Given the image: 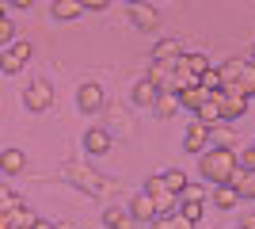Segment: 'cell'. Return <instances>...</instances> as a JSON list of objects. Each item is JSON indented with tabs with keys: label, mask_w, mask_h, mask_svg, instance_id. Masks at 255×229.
<instances>
[{
	"label": "cell",
	"mask_w": 255,
	"mask_h": 229,
	"mask_svg": "<svg viewBox=\"0 0 255 229\" xmlns=\"http://www.w3.org/2000/svg\"><path fill=\"white\" fill-rule=\"evenodd\" d=\"M206 96H210V92H206L202 84H191V88H183V92H179V107H187V111H198Z\"/></svg>",
	"instance_id": "obj_23"
},
{
	"label": "cell",
	"mask_w": 255,
	"mask_h": 229,
	"mask_svg": "<svg viewBox=\"0 0 255 229\" xmlns=\"http://www.w3.org/2000/svg\"><path fill=\"white\" fill-rule=\"evenodd\" d=\"M206 195H210V191H206L202 184H187L183 195H179V203H206Z\"/></svg>",
	"instance_id": "obj_25"
},
{
	"label": "cell",
	"mask_w": 255,
	"mask_h": 229,
	"mask_svg": "<svg viewBox=\"0 0 255 229\" xmlns=\"http://www.w3.org/2000/svg\"><path fill=\"white\" fill-rule=\"evenodd\" d=\"M8 42H15V23L4 15V19H0V46H8Z\"/></svg>",
	"instance_id": "obj_31"
},
{
	"label": "cell",
	"mask_w": 255,
	"mask_h": 229,
	"mask_svg": "<svg viewBox=\"0 0 255 229\" xmlns=\"http://www.w3.org/2000/svg\"><path fill=\"white\" fill-rule=\"evenodd\" d=\"M76 107L84 111V115H96V111L103 107V88H99V84H80V92H76Z\"/></svg>",
	"instance_id": "obj_9"
},
{
	"label": "cell",
	"mask_w": 255,
	"mask_h": 229,
	"mask_svg": "<svg viewBox=\"0 0 255 229\" xmlns=\"http://www.w3.org/2000/svg\"><path fill=\"white\" fill-rule=\"evenodd\" d=\"M19 203H23V199L15 195V191H11L8 184H0V214H4V210H15Z\"/></svg>",
	"instance_id": "obj_26"
},
{
	"label": "cell",
	"mask_w": 255,
	"mask_h": 229,
	"mask_svg": "<svg viewBox=\"0 0 255 229\" xmlns=\"http://www.w3.org/2000/svg\"><path fill=\"white\" fill-rule=\"evenodd\" d=\"M31 229H57V226H53V222H42V218H38V222H34Z\"/></svg>",
	"instance_id": "obj_36"
},
{
	"label": "cell",
	"mask_w": 255,
	"mask_h": 229,
	"mask_svg": "<svg viewBox=\"0 0 255 229\" xmlns=\"http://www.w3.org/2000/svg\"><path fill=\"white\" fill-rule=\"evenodd\" d=\"M4 15H8V11H4V0H0V19H4Z\"/></svg>",
	"instance_id": "obj_38"
},
{
	"label": "cell",
	"mask_w": 255,
	"mask_h": 229,
	"mask_svg": "<svg viewBox=\"0 0 255 229\" xmlns=\"http://www.w3.org/2000/svg\"><path fill=\"white\" fill-rule=\"evenodd\" d=\"M129 23H133L137 31L152 34V31L160 27V11H156V8H149V4H129Z\"/></svg>",
	"instance_id": "obj_7"
},
{
	"label": "cell",
	"mask_w": 255,
	"mask_h": 229,
	"mask_svg": "<svg viewBox=\"0 0 255 229\" xmlns=\"http://www.w3.org/2000/svg\"><path fill=\"white\" fill-rule=\"evenodd\" d=\"M84 149H88V157H103V153H111V134L99 130V126H92V130L84 134Z\"/></svg>",
	"instance_id": "obj_13"
},
{
	"label": "cell",
	"mask_w": 255,
	"mask_h": 229,
	"mask_svg": "<svg viewBox=\"0 0 255 229\" xmlns=\"http://www.w3.org/2000/svg\"><path fill=\"white\" fill-rule=\"evenodd\" d=\"M194 122H202V126H217V122H225V119H221V103H217V96H213V92L202 99V107L194 111Z\"/></svg>",
	"instance_id": "obj_12"
},
{
	"label": "cell",
	"mask_w": 255,
	"mask_h": 229,
	"mask_svg": "<svg viewBox=\"0 0 255 229\" xmlns=\"http://www.w3.org/2000/svg\"><path fill=\"white\" fill-rule=\"evenodd\" d=\"M4 4H11V8H19V11H27L34 4V0H4Z\"/></svg>",
	"instance_id": "obj_34"
},
{
	"label": "cell",
	"mask_w": 255,
	"mask_h": 229,
	"mask_svg": "<svg viewBox=\"0 0 255 229\" xmlns=\"http://www.w3.org/2000/svg\"><path fill=\"white\" fill-rule=\"evenodd\" d=\"M240 172V161H236V149H217L210 145L206 153H198V176H206V184H233V176Z\"/></svg>",
	"instance_id": "obj_1"
},
{
	"label": "cell",
	"mask_w": 255,
	"mask_h": 229,
	"mask_svg": "<svg viewBox=\"0 0 255 229\" xmlns=\"http://www.w3.org/2000/svg\"><path fill=\"white\" fill-rule=\"evenodd\" d=\"M248 54H252V65H255V42H252V50H248Z\"/></svg>",
	"instance_id": "obj_37"
},
{
	"label": "cell",
	"mask_w": 255,
	"mask_h": 229,
	"mask_svg": "<svg viewBox=\"0 0 255 229\" xmlns=\"http://www.w3.org/2000/svg\"><path fill=\"white\" fill-rule=\"evenodd\" d=\"M23 103H27V111H31V115L50 111V107H53V84H50V80H34V84L23 92Z\"/></svg>",
	"instance_id": "obj_5"
},
{
	"label": "cell",
	"mask_w": 255,
	"mask_h": 229,
	"mask_svg": "<svg viewBox=\"0 0 255 229\" xmlns=\"http://www.w3.org/2000/svg\"><path fill=\"white\" fill-rule=\"evenodd\" d=\"M103 226H107V229H133L137 222H133L129 207H107V210H103Z\"/></svg>",
	"instance_id": "obj_14"
},
{
	"label": "cell",
	"mask_w": 255,
	"mask_h": 229,
	"mask_svg": "<svg viewBox=\"0 0 255 229\" xmlns=\"http://www.w3.org/2000/svg\"><path fill=\"white\" fill-rule=\"evenodd\" d=\"M210 145H217V149H236L240 138H236V130L229 122H217V126H210Z\"/></svg>",
	"instance_id": "obj_16"
},
{
	"label": "cell",
	"mask_w": 255,
	"mask_h": 229,
	"mask_svg": "<svg viewBox=\"0 0 255 229\" xmlns=\"http://www.w3.org/2000/svg\"><path fill=\"white\" fill-rule=\"evenodd\" d=\"M164 184H168V191H175V195H183V187L191 184V176L183 172V168H168V172H164Z\"/></svg>",
	"instance_id": "obj_24"
},
{
	"label": "cell",
	"mask_w": 255,
	"mask_h": 229,
	"mask_svg": "<svg viewBox=\"0 0 255 229\" xmlns=\"http://www.w3.org/2000/svg\"><path fill=\"white\" fill-rule=\"evenodd\" d=\"M31 42H23V38H15V42H8V46H0V73L4 76H15V73H23L27 69V61H31Z\"/></svg>",
	"instance_id": "obj_2"
},
{
	"label": "cell",
	"mask_w": 255,
	"mask_h": 229,
	"mask_svg": "<svg viewBox=\"0 0 255 229\" xmlns=\"http://www.w3.org/2000/svg\"><path fill=\"white\" fill-rule=\"evenodd\" d=\"M145 195L156 203V214H175V210H179V195L168 191L164 176H149V180H145Z\"/></svg>",
	"instance_id": "obj_4"
},
{
	"label": "cell",
	"mask_w": 255,
	"mask_h": 229,
	"mask_svg": "<svg viewBox=\"0 0 255 229\" xmlns=\"http://www.w3.org/2000/svg\"><path fill=\"white\" fill-rule=\"evenodd\" d=\"M233 187H236V195H240V199H252V203H255V168H252V172L240 168V172L233 176Z\"/></svg>",
	"instance_id": "obj_22"
},
{
	"label": "cell",
	"mask_w": 255,
	"mask_h": 229,
	"mask_svg": "<svg viewBox=\"0 0 255 229\" xmlns=\"http://www.w3.org/2000/svg\"><path fill=\"white\" fill-rule=\"evenodd\" d=\"M65 180L76 184L84 195H103V191H107V184L99 180V172H88L84 164H76V161H65Z\"/></svg>",
	"instance_id": "obj_3"
},
{
	"label": "cell",
	"mask_w": 255,
	"mask_h": 229,
	"mask_svg": "<svg viewBox=\"0 0 255 229\" xmlns=\"http://www.w3.org/2000/svg\"><path fill=\"white\" fill-rule=\"evenodd\" d=\"M202 207H206V203H183L179 214H183L187 222H194V226H198V222H202Z\"/></svg>",
	"instance_id": "obj_29"
},
{
	"label": "cell",
	"mask_w": 255,
	"mask_h": 229,
	"mask_svg": "<svg viewBox=\"0 0 255 229\" xmlns=\"http://www.w3.org/2000/svg\"><path fill=\"white\" fill-rule=\"evenodd\" d=\"M84 4V11H107L111 8V0H80Z\"/></svg>",
	"instance_id": "obj_32"
},
{
	"label": "cell",
	"mask_w": 255,
	"mask_h": 229,
	"mask_svg": "<svg viewBox=\"0 0 255 229\" xmlns=\"http://www.w3.org/2000/svg\"><path fill=\"white\" fill-rule=\"evenodd\" d=\"M183 149L194 153V157H198V153H206V149H210V126L191 122V126H187V134H183Z\"/></svg>",
	"instance_id": "obj_8"
},
{
	"label": "cell",
	"mask_w": 255,
	"mask_h": 229,
	"mask_svg": "<svg viewBox=\"0 0 255 229\" xmlns=\"http://www.w3.org/2000/svg\"><path fill=\"white\" fill-rule=\"evenodd\" d=\"M122 4H145V0H122Z\"/></svg>",
	"instance_id": "obj_39"
},
{
	"label": "cell",
	"mask_w": 255,
	"mask_h": 229,
	"mask_svg": "<svg viewBox=\"0 0 255 229\" xmlns=\"http://www.w3.org/2000/svg\"><path fill=\"white\" fill-rule=\"evenodd\" d=\"M149 80L160 88V92H175V96L183 92V76L175 73V65H171V61H152Z\"/></svg>",
	"instance_id": "obj_6"
},
{
	"label": "cell",
	"mask_w": 255,
	"mask_h": 229,
	"mask_svg": "<svg viewBox=\"0 0 255 229\" xmlns=\"http://www.w3.org/2000/svg\"><path fill=\"white\" fill-rule=\"evenodd\" d=\"M252 149H255V142H252Z\"/></svg>",
	"instance_id": "obj_41"
},
{
	"label": "cell",
	"mask_w": 255,
	"mask_h": 229,
	"mask_svg": "<svg viewBox=\"0 0 255 229\" xmlns=\"http://www.w3.org/2000/svg\"><path fill=\"white\" fill-rule=\"evenodd\" d=\"M129 214H133V222H156L160 218V214H156V203H152L145 191L129 199Z\"/></svg>",
	"instance_id": "obj_11"
},
{
	"label": "cell",
	"mask_w": 255,
	"mask_h": 229,
	"mask_svg": "<svg viewBox=\"0 0 255 229\" xmlns=\"http://www.w3.org/2000/svg\"><path fill=\"white\" fill-rule=\"evenodd\" d=\"M152 115H156V119H171V115H179V96H175V92H160V96L152 99Z\"/></svg>",
	"instance_id": "obj_18"
},
{
	"label": "cell",
	"mask_w": 255,
	"mask_h": 229,
	"mask_svg": "<svg viewBox=\"0 0 255 229\" xmlns=\"http://www.w3.org/2000/svg\"><path fill=\"white\" fill-rule=\"evenodd\" d=\"M23 168H27V153L23 149H4L0 153V172L4 176H19Z\"/></svg>",
	"instance_id": "obj_17"
},
{
	"label": "cell",
	"mask_w": 255,
	"mask_h": 229,
	"mask_svg": "<svg viewBox=\"0 0 255 229\" xmlns=\"http://www.w3.org/2000/svg\"><path fill=\"white\" fill-rule=\"evenodd\" d=\"M57 229H73V226H69V222H61V226H57Z\"/></svg>",
	"instance_id": "obj_40"
},
{
	"label": "cell",
	"mask_w": 255,
	"mask_h": 229,
	"mask_svg": "<svg viewBox=\"0 0 255 229\" xmlns=\"http://www.w3.org/2000/svg\"><path fill=\"white\" fill-rule=\"evenodd\" d=\"M210 195H213V207H217V210H236L240 203H244V199L236 195V187H233V184H217Z\"/></svg>",
	"instance_id": "obj_15"
},
{
	"label": "cell",
	"mask_w": 255,
	"mask_h": 229,
	"mask_svg": "<svg viewBox=\"0 0 255 229\" xmlns=\"http://www.w3.org/2000/svg\"><path fill=\"white\" fill-rule=\"evenodd\" d=\"M236 161H240V168H244V172H252V168H255V149H252V145L236 149Z\"/></svg>",
	"instance_id": "obj_30"
},
{
	"label": "cell",
	"mask_w": 255,
	"mask_h": 229,
	"mask_svg": "<svg viewBox=\"0 0 255 229\" xmlns=\"http://www.w3.org/2000/svg\"><path fill=\"white\" fill-rule=\"evenodd\" d=\"M240 229H255V214H244V222H240Z\"/></svg>",
	"instance_id": "obj_35"
},
{
	"label": "cell",
	"mask_w": 255,
	"mask_h": 229,
	"mask_svg": "<svg viewBox=\"0 0 255 229\" xmlns=\"http://www.w3.org/2000/svg\"><path fill=\"white\" fill-rule=\"evenodd\" d=\"M179 54H183V42H179V38H160V42L152 46V61H175Z\"/></svg>",
	"instance_id": "obj_19"
},
{
	"label": "cell",
	"mask_w": 255,
	"mask_h": 229,
	"mask_svg": "<svg viewBox=\"0 0 255 229\" xmlns=\"http://www.w3.org/2000/svg\"><path fill=\"white\" fill-rule=\"evenodd\" d=\"M160 96V88L152 84L149 76H145V80H137V84H133V103H137V107H152V99Z\"/></svg>",
	"instance_id": "obj_20"
},
{
	"label": "cell",
	"mask_w": 255,
	"mask_h": 229,
	"mask_svg": "<svg viewBox=\"0 0 255 229\" xmlns=\"http://www.w3.org/2000/svg\"><path fill=\"white\" fill-rule=\"evenodd\" d=\"M244 69H248V61H244V57H229V61H225L221 69H217V73H221V88H225V84H236V80L244 76Z\"/></svg>",
	"instance_id": "obj_21"
},
{
	"label": "cell",
	"mask_w": 255,
	"mask_h": 229,
	"mask_svg": "<svg viewBox=\"0 0 255 229\" xmlns=\"http://www.w3.org/2000/svg\"><path fill=\"white\" fill-rule=\"evenodd\" d=\"M149 229H175L171 226V214H160L156 222H149Z\"/></svg>",
	"instance_id": "obj_33"
},
{
	"label": "cell",
	"mask_w": 255,
	"mask_h": 229,
	"mask_svg": "<svg viewBox=\"0 0 255 229\" xmlns=\"http://www.w3.org/2000/svg\"><path fill=\"white\" fill-rule=\"evenodd\" d=\"M198 84H202L206 92H217V88H221V73H217V69H206V73L198 76Z\"/></svg>",
	"instance_id": "obj_28"
},
{
	"label": "cell",
	"mask_w": 255,
	"mask_h": 229,
	"mask_svg": "<svg viewBox=\"0 0 255 229\" xmlns=\"http://www.w3.org/2000/svg\"><path fill=\"white\" fill-rule=\"evenodd\" d=\"M50 15L57 23H76L80 15H84V4H80V0H53V4H50Z\"/></svg>",
	"instance_id": "obj_10"
},
{
	"label": "cell",
	"mask_w": 255,
	"mask_h": 229,
	"mask_svg": "<svg viewBox=\"0 0 255 229\" xmlns=\"http://www.w3.org/2000/svg\"><path fill=\"white\" fill-rule=\"evenodd\" d=\"M240 92H244L248 99H255V65H252V61H248L244 76H240Z\"/></svg>",
	"instance_id": "obj_27"
},
{
	"label": "cell",
	"mask_w": 255,
	"mask_h": 229,
	"mask_svg": "<svg viewBox=\"0 0 255 229\" xmlns=\"http://www.w3.org/2000/svg\"><path fill=\"white\" fill-rule=\"evenodd\" d=\"M236 229H240V226H236Z\"/></svg>",
	"instance_id": "obj_42"
}]
</instances>
